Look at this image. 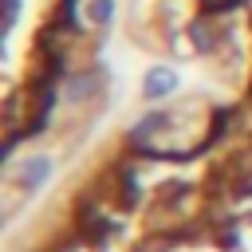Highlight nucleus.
Here are the masks:
<instances>
[{
  "label": "nucleus",
  "instance_id": "nucleus-1",
  "mask_svg": "<svg viewBox=\"0 0 252 252\" xmlns=\"http://www.w3.org/2000/svg\"><path fill=\"white\" fill-rule=\"evenodd\" d=\"M142 91H146V98H161V94L177 91V75H173L169 67H154V71H146Z\"/></svg>",
  "mask_w": 252,
  "mask_h": 252
},
{
  "label": "nucleus",
  "instance_id": "nucleus-2",
  "mask_svg": "<svg viewBox=\"0 0 252 252\" xmlns=\"http://www.w3.org/2000/svg\"><path fill=\"white\" fill-rule=\"evenodd\" d=\"M47 177H51V158H32V161H24V169H20V185H24V189H39Z\"/></svg>",
  "mask_w": 252,
  "mask_h": 252
},
{
  "label": "nucleus",
  "instance_id": "nucleus-3",
  "mask_svg": "<svg viewBox=\"0 0 252 252\" xmlns=\"http://www.w3.org/2000/svg\"><path fill=\"white\" fill-rule=\"evenodd\" d=\"M94 20H110V0H98L94 4Z\"/></svg>",
  "mask_w": 252,
  "mask_h": 252
}]
</instances>
